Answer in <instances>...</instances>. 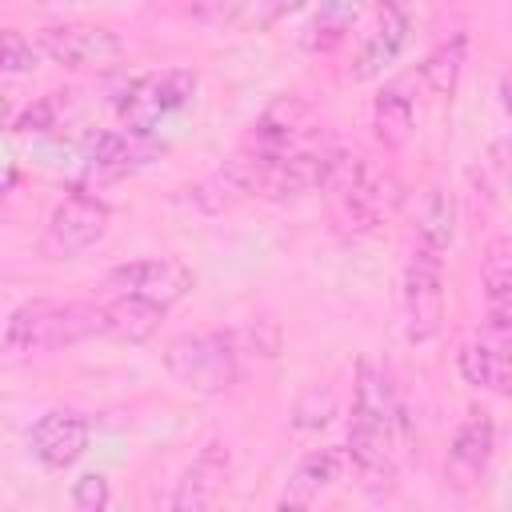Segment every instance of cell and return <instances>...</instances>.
Returning <instances> with one entry per match:
<instances>
[{"instance_id":"6da1fadb","label":"cell","mask_w":512,"mask_h":512,"mask_svg":"<svg viewBox=\"0 0 512 512\" xmlns=\"http://www.w3.org/2000/svg\"><path fill=\"white\" fill-rule=\"evenodd\" d=\"M404 444H408V416L396 392L388 388L384 372L364 360L352 384V416H348V448H344L364 488L384 492L392 484Z\"/></svg>"},{"instance_id":"7a4b0ae2","label":"cell","mask_w":512,"mask_h":512,"mask_svg":"<svg viewBox=\"0 0 512 512\" xmlns=\"http://www.w3.org/2000/svg\"><path fill=\"white\" fill-rule=\"evenodd\" d=\"M320 192L328 196L332 224L348 236L372 232L400 200V184L380 160H372L364 152H340V148L328 164Z\"/></svg>"},{"instance_id":"3957f363","label":"cell","mask_w":512,"mask_h":512,"mask_svg":"<svg viewBox=\"0 0 512 512\" xmlns=\"http://www.w3.org/2000/svg\"><path fill=\"white\" fill-rule=\"evenodd\" d=\"M104 336V304L96 300H28L4 324L12 352H52Z\"/></svg>"},{"instance_id":"277c9868","label":"cell","mask_w":512,"mask_h":512,"mask_svg":"<svg viewBox=\"0 0 512 512\" xmlns=\"http://www.w3.org/2000/svg\"><path fill=\"white\" fill-rule=\"evenodd\" d=\"M164 368L196 396H216L236 380V340L228 332H184L164 348Z\"/></svg>"},{"instance_id":"5b68a950","label":"cell","mask_w":512,"mask_h":512,"mask_svg":"<svg viewBox=\"0 0 512 512\" xmlns=\"http://www.w3.org/2000/svg\"><path fill=\"white\" fill-rule=\"evenodd\" d=\"M196 72L192 68H160V72H148V76H136L124 96L116 100V112H120V124L132 128V132H156L168 116L184 112L192 100H196Z\"/></svg>"},{"instance_id":"8992f818","label":"cell","mask_w":512,"mask_h":512,"mask_svg":"<svg viewBox=\"0 0 512 512\" xmlns=\"http://www.w3.org/2000/svg\"><path fill=\"white\" fill-rule=\"evenodd\" d=\"M400 300H404V332L412 344H424L440 332L444 320V252L428 248V244H412L408 264H404V284H400Z\"/></svg>"},{"instance_id":"52a82bcc","label":"cell","mask_w":512,"mask_h":512,"mask_svg":"<svg viewBox=\"0 0 512 512\" xmlns=\"http://www.w3.org/2000/svg\"><path fill=\"white\" fill-rule=\"evenodd\" d=\"M104 232H108V204L88 196V192H68L52 208V216L44 224L40 248H44V256L68 260V256H80L92 244H100Z\"/></svg>"},{"instance_id":"ba28073f","label":"cell","mask_w":512,"mask_h":512,"mask_svg":"<svg viewBox=\"0 0 512 512\" xmlns=\"http://www.w3.org/2000/svg\"><path fill=\"white\" fill-rule=\"evenodd\" d=\"M36 48L64 68H108L124 56V40L104 24H48L36 36Z\"/></svg>"},{"instance_id":"9c48e42d","label":"cell","mask_w":512,"mask_h":512,"mask_svg":"<svg viewBox=\"0 0 512 512\" xmlns=\"http://www.w3.org/2000/svg\"><path fill=\"white\" fill-rule=\"evenodd\" d=\"M104 284L116 296H136V300H148L168 312L192 288V272L172 256H148V260H128V264L112 268Z\"/></svg>"},{"instance_id":"30bf717a","label":"cell","mask_w":512,"mask_h":512,"mask_svg":"<svg viewBox=\"0 0 512 512\" xmlns=\"http://www.w3.org/2000/svg\"><path fill=\"white\" fill-rule=\"evenodd\" d=\"M88 436H92V428H88V420L80 412H72V408H48L28 428V452L48 472H64V468H72L88 452Z\"/></svg>"},{"instance_id":"8fae6325","label":"cell","mask_w":512,"mask_h":512,"mask_svg":"<svg viewBox=\"0 0 512 512\" xmlns=\"http://www.w3.org/2000/svg\"><path fill=\"white\" fill-rule=\"evenodd\" d=\"M376 24L372 32L364 36L360 52H356V68L352 76L356 80H372L380 76L408 44V32H412V12H408V0H376Z\"/></svg>"},{"instance_id":"7c38bea8","label":"cell","mask_w":512,"mask_h":512,"mask_svg":"<svg viewBox=\"0 0 512 512\" xmlns=\"http://www.w3.org/2000/svg\"><path fill=\"white\" fill-rule=\"evenodd\" d=\"M508 340L512 332H500V328H480L464 340L460 348V376L484 392H496V396H508V384H512V360H508Z\"/></svg>"},{"instance_id":"4fadbf2b","label":"cell","mask_w":512,"mask_h":512,"mask_svg":"<svg viewBox=\"0 0 512 512\" xmlns=\"http://www.w3.org/2000/svg\"><path fill=\"white\" fill-rule=\"evenodd\" d=\"M312 132H316L312 108H308L300 96H276V100L256 116V124H252L244 148H252L256 156H272V152L292 148L296 140H304V136H312Z\"/></svg>"},{"instance_id":"5bb4252c","label":"cell","mask_w":512,"mask_h":512,"mask_svg":"<svg viewBox=\"0 0 512 512\" xmlns=\"http://www.w3.org/2000/svg\"><path fill=\"white\" fill-rule=\"evenodd\" d=\"M492 452H496V420L488 412H468V420L456 428L452 436V448H448V476L460 484V488H472L484 480L488 464H492Z\"/></svg>"},{"instance_id":"9a60e30c","label":"cell","mask_w":512,"mask_h":512,"mask_svg":"<svg viewBox=\"0 0 512 512\" xmlns=\"http://www.w3.org/2000/svg\"><path fill=\"white\" fill-rule=\"evenodd\" d=\"M228 468H232L228 448H224L220 440H208V444L196 452V460L184 468V476H180V484H176V492H172V508H176V512L212 508V504L220 500L224 484H228Z\"/></svg>"},{"instance_id":"2e32d148","label":"cell","mask_w":512,"mask_h":512,"mask_svg":"<svg viewBox=\"0 0 512 512\" xmlns=\"http://www.w3.org/2000/svg\"><path fill=\"white\" fill-rule=\"evenodd\" d=\"M164 144H156L148 132H132V128H112V132H96L88 140V168L96 176H124L140 164H148L152 156H160Z\"/></svg>"},{"instance_id":"e0dca14e","label":"cell","mask_w":512,"mask_h":512,"mask_svg":"<svg viewBox=\"0 0 512 512\" xmlns=\"http://www.w3.org/2000/svg\"><path fill=\"white\" fill-rule=\"evenodd\" d=\"M344 468H348L344 448L308 452V456L296 464V472H292V480H288V488H284V496H280V508H308V504H316V496L328 492V488L344 476Z\"/></svg>"},{"instance_id":"ac0fdd59","label":"cell","mask_w":512,"mask_h":512,"mask_svg":"<svg viewBox=\"0 0 512 512\" xmlns=\"http://www.w3.org/2000/svg\"><path fill=\"white\" fill-rule=\"evenodd\" d=\"M480 284H484V300H488V328H500V332H512L508 316H512V240L508 236H496L488 248H484V260H480Z\"/></svg>"},{"instance_id":"d6986e66","label":"cell","mask_w":512,"mask_h":512,"mask_svg":"<svg viewBox=\"0 0 512 512\" xmlns=\"http://www.w3.org/2000/svg\"><path fill=\"white\" fill-rule=\"evenodd\" d=\"M372 132L384 148H404L416 132V108L412 96H404V84H388L380 88L376 104H372Z\"/></svg>"},{"instance_id":"ffe728a7","label":"cell","mask_w":512,"mask_h":512,"mask_svg":"<svg viewBox=\"0 0 512 512\" xmlns=\"http://www.w3.org/2000/svg\"><path fill=\"white\" fill-rule=\"evenodd\" d=\"M164 308L148 304V300H136V296H116L104 300V336H116V340H148L160 324Z\"/></svg>"},{"instance_id":"44dd1931","label":"cell","mask_w":512,"mask_h":512,"mask_svg":"<svg viewBox=\"0 0 512 512\" xmlns=\"http://www.w3.org/2000/svg\"><path fill=\"white\" fill-rule=\"evenodd\" d=\"M464 60H468V36H452V40L436 44V48L420 60V84H424L432 96H452L456 84H460Z\"/></svg>"},{"instance_id":"7402d4cb","label":"cell","mask_w":512,"mask_h":512,"mask_svg":"<svg viewBox=\"0 0 512 512\" xmlns=\"http://www.w3.org/2000/svg\"><path fill=\"white\" fill-rule=\"evenodd\" d=\"M452 232H456V200L448 188H428L424 196V208H420V228H416V240L444 252L452 244Z\"/></svg>"},{"instance_id":"603a6c76","label":"cell","mask_w":512,"mask_h":512,"mask_svg":"<svg viewBox=\"0 0 512 512\" xmlns=\"http://www.w3.org/2000/svg\"><path fill=\"white\" fill-rule=\"evenodd\" d=\"M296 8H304V0H240L232 16H236V24L244 32H264V28H272L276 20H284Z\"/></svg>"},{"instance_id":"cb8c5ba5","label":"cell","mask_w":512,"mask_h":512,"mask_svg":"<svg viewBox=\"0 0 512 512\" xmlns=\"http://www.w3.org/2000/svg\"><path fill=\"white\" fill-rule=\"evenodd\" d=\"M348 20H352V8L340 4V0H332V4L312 20L304 44H308V48H332V44H340L344 32H348Z\"/></svg>"},{"instance_id":"d4e9b609","label":"cell","mask_w":512,"mask_h":512,"mask_svg":"<svg viewBox=\"0 0 512 512\" xmlns=\"http://www.w3.org/2000/svg\"><path fill=\"white\" fill-rule=\"evenodd\" d=\"M40 60V48L16 32V28H0V72H32Z\"/></svg>"},{"instance_id":"484cf974","label":"cell","mask_w":512,"mask_h":512,"mask_svg":"<svg viewBox=\"0 0 512 512\" xmlns=\"http://www.w3.org/2000/svg\"><path fill=\"white\" fill-rule=\"evenodd\" d=\"M72 504L80 512H100L112 504V492H108V480L100 472H84L76 484H72Z\"/></svg>"},{"instance_id":"4316f807","label":"cell","mask_w":512,"mask_h":512,"mask_svg":"<svg viewBox=\"0 0 512 512\" xmlns=\"http://www.w3.org/2000/svg\"><path fill=\"white\" fill-rule=\"evenodd\" d=\"M4 120H8V108H4V100H0V128H4Z\"/></svg>"}]
</instances>
